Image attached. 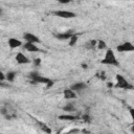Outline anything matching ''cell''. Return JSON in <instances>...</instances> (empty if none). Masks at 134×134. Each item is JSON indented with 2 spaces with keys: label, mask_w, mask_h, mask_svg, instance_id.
I'll return each mask as SVG.
<instances>
[{
  "label": "cell",
  "mask_w": 134,
  "mask_h": 134,
  "mask_svg": "<svg viewBox=\"0 0 134 134\" xmlns=\"http://www.w3.org/2000/svg\"><path fill=\"white\" fill-rule=\"evenodd\" d=\"M28 77L30 79V81H31L32 84H46L47 88L51 87V86L53 85V83H54L52 80H50V79H48V77H46V76L41 75V74L38 73L37 71L30 72V73L28 74Z\"/></svg>",
  "instance_id": "6da1fadb"
},
{
  "label": "cell",
  "mask_w": 134,
  "mask_h": 134,
  "mask_svg": "<svg viewBox=\"0 0 134 134\" xmlns=\"http://www.w3.org/2000/svg\"><path fill=\"white\" fill-rule=\"evenodd\" d=\"M100 63L103 65H108V66H117V67L120 66L119 62L117 61V59L115 57V53H114L113 49H111V48H108L106 50L104 59L100 61Z\"/></svg>",
  "instance_id": "7a4b0ae2"
},
{
  "label": "cell",
  "mask_w": 134,
  "mask_h": 134,
  "mask_svg": "<svg viewBox=\"0 0 134 134\" xmlns=\"http://www.w3.org/2000/svg\"><path fill=\"white\" fill-rule=\"evenodd\" d=\"M115 79H116V85H115L116 87L122 88V89H132L133 88V86L121 74H116Z\"/></svg>",
  "instance_id": "3957f363"
},
{
  "label": "cell",
  "mask_w": 134,
  "mask_h": 134,
  "mask_svg": "<svg viewBox=\"0 0 134 134\" xmlns=\"http://www.w3.org/2000/svg\"><path fill=\"white\" fill-rule=\"evenodd\" d=\"M116 50L118 52H132L134 51V45L131 42H124L116 46Z\"/></svg>",
  "instance_id": "277c9868"
},
{
  "label": "cell",
  "mask_w": 134,
  "mask_h": 134,
  "mask_svg": "<svg viewBox=\"0 0 134 134\" xmlns=\"http://www.w3.org/2000/svg\"><path fill=\"white\" fill-rule=\"evenodd\" d=\"M53 15L59 17V18H62V19H72V18L76 17L75 13L69 12V10H54Z\"/></svg>",
  "instance_id": "5b68a950"
},
{
  "label": "cell",
  "mask_w": 134,
  "mask_h": 134,
  "mask_svg": "<svg viewBox=\"0 0 134 134\" xmlns=\"http://www.w3.org/2000/svg\"><path fill=\"white\" fill-rule=\"evenodd\" d=\"M23 48L28 52H39V51H41L40 48L35 43H30V42H25V44L23 45Z\"/></svg>",
  "instance_id": "8992f818"
},
{
  "label": "cell",
  "mask_w": 134,
  "mask_h": 134,
  "mask_svg": "<svg viewBox=\"0 0 134 134\" xmlns=\"http://www.w3.org/2000/svg\"><path fill=\"white\" fill-rule=\"evenodd\" d=\"M23 39H24L26 42H30V43H35V44L40 42L39 38H38L36 35L31 34V32H25V34L23 35Z\"/></svg>",
  "instance_id": "52a82bcc"
},
{
  "label": "cell",
  "mask_w": 134,
  "mask_h": 134,
  "mask_svg": "<svg viewBox=\"0 0 134 134\" xmlns=\"http://www.w3.org/2000/svg\"><path fill=\"white\" fill-rule=\"evenodd\" d=\"M16 61H17V63L18 64H20V65H23V64H28L30 61H29V59L24 54V53H22V52H18L17 54H16Z\"/></svg>",
  "instance_id": "ba28073f"
},
{
  "label": "cell",
  "mask_w": 134,
  "mask_h": 134,
  "mask_svg": "<svg viewBox=\"0 0 134 134\" xmlns=\"http://www.w3.org/2000/svg\"><path fill=\"white\" fill-rule=\"evenodd\" d=\"M63 95H64V98H65V99H74V98L77 97L76 92L73 91V90L70 89V88L65 89V90L63 91Z\"/></svg>",
  "instance_id": "9c48e42d"
},
{
  "label": "cell",
  "mask_w": 134,
  "mask_h": 134,
  "mask_svg": "<svg viewBox=\"0 0 134 134\" xmlns=\"http://www.w3.org/2000/svg\"><path fill=\"white\" fill-rule=\"evenodd\" d=\"M7 44L9 46L10 49H15V48H18L22 45V42L19 40V39H16V38H9L8 41H7Z\"/></svg>",
  "instance_id": "30bf717a"
},
{
  "label": "cell",
  "mask_w": 134,
  "mask_h": 134,
  "mask_svg": "<svg viewBox=\"0 0 134 134\" xmlns=\"http://www.w3.org/2000/svg\"><path fill=\"white\" fill-rule=\"evenodd\" d=\"M86 87H87V85H86L85 83H83V82H77V83L72 84V85L70 86V89H72V90L75 91V92H79V91L85 89Z\"/></svg>",
  "instance_id": "8fae6325"
},
{
  "label": "cell",
  "mask_w": 134,
  "mask_h": 134,
  "mask_svg": "<svg viewBox=\"0 0 134 134\" xmlns=\"http://www.w3.org/2000/svg\"><path fill=\"white\" fill-rule=\"evenodd\" d=\"M72 31L69 30V31H65V32H59L57 35H54V37L59 40H69V38L72 36Z\"/></svg>",
  "instance_id": "7c38bea8"
},
{
  "label": "cell",
  "mask_w": 134,
  "mask_h": 134,
  "mask_svg": "<svg viewBox=\"0 0 134 134\" xmlns=\"http://www.w3.org/2000/svg\"><path fill=\"white\" fill-rule=\"evenodd\" d=\"M16 75H17V73H16L15 71H8V72L5 74V80L8 81V82H14Z\"/></svg>",
  "instance_id": "4fadbf2b"
},
{
  "label": "cell",
  "mask_w": 134,
  "mask_h": 134,
  "mask_svg": "<svg viewBox=\"0 0 134 134\" xmlns=\"http://www.w3.org/2000/svg\"><path fill=\"white\" fill-rule=\"evenodd\" d=\"M77 117L74 115H69V114H64V115H60L59 119L61 120H75Z\"/></svg>",
  "instance_id": "5bb4252c"
},
{
  "label": "cell",
  "mask_w": 134,
  "mask_h": 134,
  "mask_svg": "<svg viewBox=\"0 0 134 134\" xmlns=\"http://www.w3.org/2000/svg\"><path fill=\"white\" fill-rule=\"evenodd\" d=\"M77 39H79V35L77 34H72V36L69 38V45L74 46L77 42Z\"/></svg>",
  "instance_id": "9a60e30c"
},
{
  "label": "cell",
  "mask_w": 134,
  "mask_h": 134,
  "mask_svg": "<svg viewBox=\"0 0 134 134\" xmlns=\"http://www.w3.org/2000/svg\"><path fill=\"white\" fill-rule=\"evenodd\" d=\"M63 110H64L65 112H72V111L75 110V107H74L73 104H67V105H65V106L63 107Z\"/></svg>",
  "instance_id": "2e32d148"
},
{
  "label": "cell",
  "mask_w": 134,
  "mask_h": 134,
  "mask_svg": "<svg viewBox=\"0 0 134 134\" xmlns=\"http://www.w3.org/2000/svg\"><path fill=\"white\" fill-rule=\"evenodd\" d=\"M96 46H97V48L100 49V50L107 48V44H106V42L103 41V40H98V41H96Z\"/></svg>",
  "instance_id": "e0dca14e"
},
{
  "label": "cell",
  "mask_w": 134,
  "mask_h": 134,
  "mask_svg": "<svg viewBox=\"0 0 134 134\" xmlns=\"http://www.w3.org/2000/svg\"><path fill=\"white\" fill-rule=\"evenodd\" d=\"M39 124H40V127H41L42 131H44V132H46V133H51V129H50V128H48L45 124L40 122V121H39Z\"/></svg>",
  "instance_id": "ac0fdd59"
},
{
  "label": "cell",
  "mask_w": 134,
  "mask_h": 134,
  "mask_svg": "<svg viewBox=\"0 0 134 134\" xmlns=\"http://www.w3.org/2000/svg\"><path fill=\"white\" fill-rule=\"evenodd\" d=\"M57 2H59V3H61V4H67V3H70L71 2V0H55Z\"/></svg>",
  "instance_id": "d6986e66"
},
{
  "label": "cell",
  "mask_w": 134,
  "mask_h": 134,
  "mask_svg": "<svg viewBox=\"0 0 134 134\" xmlns=\"http://www.w3.org/2000/svg\"><path fill=\"white\" fill-rule=\"evenodd\" d=\"M0 81H1V82L5 81V74H4L2 71H0Z\"/></svg>",
  "instance_id": "ffe728a7"
},
{
  "label": "cell",
  "mask_w": 134,
  "mask_h": 134,
  "mask_svg": "<svg viewBox=\"0 0 134 134\" xmlns=\"http://www.w3.org/2000/svg\"><path fill=\"white\" fill-rule=\"evenodd\" d=\"M40 63H41V60H40V59H39V58H38V59H36V60H35V64H36V65H37V66H38V65H40Z\"/></svg>",
  "instance_id": "44dd1931"
},
{
  "label": "cell",
  "mask_w": 134,
  "mask_h": 134,
  "mask_svg": "<svg viewBox=\"0 0 134 134\" xmlns=\"http://www.w3.org/2000/svg\"><path fill=\"white\" fill-rule=\"evenodd\" d=\"M82 66H83V68H87V65L86 64H82Z\"/></svg>",
  "instance_id": "7402d4cb"
},
{
  "label": "cell",
  "mask_w": 134,
  "mask_h": 134,
  "mask_svg": "<svg viewBox=\"0 0 134 134\" xmlns=\"http://www.w3.org/2000/svg\"><path fill=\"white\" fill-rule=\"evenodd\" d=\"M2 13H3V12H2V8H1V7H0V16H1V15H2Z\"/></svg>",
  "instance_id": "603a6c76"
},
{
  "label": "cell",
  "mask_w": 134,
  "mask_h": 134,
  "mask_svg": "<svg viewBox=\"0 0 134 134\" xmlns=\"http://www.w3.org/2000/svg\"><path fill=\"white\" fill-rule=\"evenodd\" d=\"M0 86H3V84H2V82L0 81Z\"/></svg>",
  "instance_id": "cb8c5ba5"
}]
</instances>
